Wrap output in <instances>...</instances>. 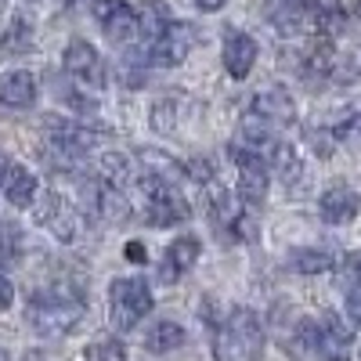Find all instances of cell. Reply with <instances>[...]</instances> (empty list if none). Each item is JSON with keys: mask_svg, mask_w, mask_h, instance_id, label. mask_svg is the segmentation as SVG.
Masks as SVG:
<instances>
[{"mask_svg": "<svg viewBox=\"0 0 361 361\" xmlns=\"http://www.w3.org/2000/svg\"><path fill=\"white\" fill-rule=\"evenodd\" d=\"M87 314V296L80 286H47V289H37L25 304V322L37 336H47V340H58V336H69L73 329L83 322Z\"/></svg>", "mask_w": 361, "mask_h": 361, "instance_id": "obj_1", "label": "cell"}, {"mask_svg": "<svg viewBox=\"0 0 361 361\" xmlns=\"http://www.w3.org/2000/svg\"><path fill=\"white\" fill-rule=\"evenodd\" d=\"M293 119H296V109H293V98H289L286 87L271 83V87L257 90V94L250 98V105H246V112H243V141H246V148L260 152L267 141L282 137V130L293 127Z\"/></svg>", "mask_w": 361, "mask_h": 361, "instance_id": "obj_2", "label": "cell"}, {"mask_svg": "<svg viewBox=\"0 0 361 361\" xmlns=\"http://www.w3.org/2000/svg\"><path fill=\"white\" fill-rule=\"evenodd\" d=\"M214 354H217V361H260L264 325L253 307L235 304L224 314V322L217 325V336H214Z\"/></svg>", "mask_w": 361, "mask_h": 361, "instance_id": "obj_3", "label": "cell"}, {"mask_svg": "<svg viewBox=\"0 0 361 361\" xmlns=\"http://www.w3.org/2000/svg\"><path fill=\"white\" fill-rule=\"evenodd\" d=\"M44 156L51 159V166L58 170H76V163L94 152L102 130L80 123V119H62V116H47L44 119Z\"/></svg>", "mask_w": 361, "mask_h": 361, "instance_id": "obj_4", "label": "cell"}, {"mask_svg": "<svg viewBox=\"0 0 361 361\" xmlns=\"http://www.w3.org/2000/svg\"><path fill=\"white\" fill-rule=\"evenodd\" d=\"M141 192H145V221L152 228H170V224H185L192 217L188 199L177 192V185L166 173L145 170L141 177Z\"/></svg>", "mask_w": 361, "mask_h": 361, "instance_id": "obj_5", "label": "cell"}, {"mask_svg": "<svg viewBox=\"0 0 361 361\" xmlns=\"http://www.w3.org/2000/svg\"><path fill=\"white\" fill-rule=\"evenodd\" d=\"M148 311H152V286L145 279H116L109 286V322L116 333H130Z\"/></svg>", "mask_w": 361, "mask_h": 361, "instance_id": "obj_6", "label": "cell"}, {"mask_svg": "<svg viewBox=\"0 0 361 361\" xmlns=\"http://www.w3.org/2000/svg\"><path fill=\"white\" fill-rule=\"evenodd\" d=\"M228 156L235 159V170H238V199H243V206L246 209L264 206L267 185H271V170H267L264 156L246 145H228Z\"/></svg>", "mask_w": 361, "mask_h": 361, "instance_id": "obj_7", "label": "cell"}, {"mask_svg": "<svg viewBox=\"0 0 361 361\" xmlns=\"http://www.w3.org/2000/svg\"><path fill=\"white\" fill-rule=\"evenodd\" d=\"M195 40H199V33H195V25L192 22H170L163 33L145 47V58H148V66H159V69H173V66H180L185 58L192 54V47H195Z\"/></svg>", "mask_w": 361, "mask_h": 361, "instance_id": "obj_8", "label": "cell"}, {"mask_svg": "<svg viewBox=\"0 0 361 361\" xmlns=\"http://www.w3.org/2000/svg\"><path fill=\"white\" fill-rule=\"evenodd\" d=\"M62 69H66V80H73L76 87H90V90H98L105 87V62H102V54L90 47L87 40H69L66 54H62Z\"/></svg>", "mask_w": 361, "mask_h": 361, "instance_id": "obj_9", "label": "cell"}, {"mask_svg": "<svg viewBox=\"0 0 361 361\" xmlns=\"http://www.w3.org/2000/svg\"><path fill=\"white\" fill-rule=\"evenodd\" d=\"M94 18L112 44L123 47L137 40V11L127 0H94Z\"/></svg>", "mask_w": 361, "mask_h": 361, "instance_id": "obj_10", "label": "cell"}, {"mask_svg": "<svg viewBox=\"0 0 361 361\" xmlns=\"http://www.w3.org/2000/svg\"><path fill=\"white\" fill-rule=\"evenodd\" d=\"M40 224L58 238V243H73L76 238V231H80V209L66 199V195H58V192H51L47 199H44V206H40Z\"/></svg>", "mask_w": 361, "mask_h": 361, "instance_id": "obj_11", "label": "cell"}, {"mask_svg": "<svg viewBox=\"0 0 361 361\" xmlns=\"http://www.w3.org/2000/svg\"><path fill=\"white\" fill-rule=\"evenodd\" d=\"M347 354H350V333L343 329V322L336 314H325L318 322L311 361H347Z\"/></svg>", "mask_w": 361, "mask_h": 361, "instance_id": "obj_12", "label": "cell"}, {"mask_svg": "<svg viewBox=\"0 0 361 361\" xmlns=\"http://www.w3.org/2000/svg\"><path fill=\"white\" fill-rule=\"evenodd\" d=\"M257 66V40L243 29H228L224 33V69L231 80H246Z\"/></svg>", "mask_w": 361, "mask_h": 361, "instance_id": "obj_13", "label": "cell"}, {"mask_svg": "<svg viewBox=\"0 0 361 361\" xmlns=\"http://www.w3.org/2000/svg\"><path fill=\"white\" fill-rule=\"evenodd\" d=\"M318 214H322V221H329V224H350V221L361 214V195H357L350 185H333V188L322 192Z\"/></svg>", "mask_w": 361, "mask_h": 361, "instance_id": "obj_14", "label": "cell"}, {"mask_svg": "<svg viewBox=\"0 0 361 361\" xmlns=\"http://www.w3.org/2000/svg\"><path fill=\"white\" fill-rule=\"evenodd\" d=\"M40 87H37V76L25 73V69H15V73H4L0 76V109H11V112H22L37 102Z\"/></svg>", "mask_w": 361, "mask_h": 361, "instance_id": "obj_15", "label": "cell"}, {"mask_svg": "<svg viewBox=\"0 0 361 361\" xmlns=\"http://www.w3.org/2000/svg\"><path fill=\"white\" fill-rule=\"evenodd\" d=\"M199 260V238L192 235H180L166 246V257H163V267H159V279L163 282H177L185 271H192Z\"/></svg>", "mask_w": 361, "mask_h": 361, "instance_id": "obj_16", "label": "cell"}, {"mask_svg": "<svg viewBox=\"0 0 361 361\" xmlns=\"http://www.w3.org/2000/svg\"><path fill=\"white\" fill-rule=\"evenodd\" d=\"M260 156H264L267 170H275V173H279L282 185H296L300 173H304V166H300V156H296V148H293L289 141H282V137L267 141V145L260 148Z\"/></svg>", "mask_w": 361, "mask_h": 361, "instance_id": "obj_17", "label": "cell"}, {"mask_svg": "<svg viewBox=\"0 0 361 361\" xmlns=\"http://www.w3.org/2000/svg\"><path fill=\"white\" fill-rule=\"evenodd\" d=\"M4 195H8V202L15 206V209H29L37 202V192H40V185H37V173L33 170H25V166H15L11 163V170H8V177H4Z\"/></svg>", "mask_w": 361, "mask_h": 361, "instance_id": "obj_18", "label": "cell"}, {"mask_svg": "<svg viewBox=\"0 0 361 361\" xmlns=\"http://www.w3.org/2000/svg\"><path fill=\"white\" fill-rule=\"evenodd\" d=\"M289 271H296V275H322V271H333L336 267V257L329 250H311V246H300L289 253Z\"/></svg>", "mask_w": 361, "mask_h": 361, "instance_id": "obj_19", "label": "cell"}, {"mask_svg": "<svg viewBox=\"0 0 361 361\" xmlns=\"http://www.w3.org/2000/svg\"><path fill=\"white\" fill-rule=\"evenodd\" d=\"M170 22H173V15L166 8V0H148V4L137 11V37H145L148 44H152Z\"/></svg>", "mask_w": 361, "mask_h": 361, "instance_id": "obj_20", "label": "cell"}, {"mask_svg": "<svg viewBox=\"0 0 361 361\" xmlns=\"http://www.w3.org/2000/svg\"><path fill=\"white\" fill-rule=\"evenodd\" d=\"M185 325H177V322H159L148 329V336H145V350H152V354H170L177 347H185Z\"/></svg>", "mask_w": 361, "mask_h": 361, "instance_id": "obj_21", "label": "cell"}, {"mask_svg": "<svg viewBox=\"0 0 361 361\" xmlns=\"http://www.w3.org/2000/svg\"><path fill=\"white\" fill-rule=\"evenodd\" d=\"M25 51H33V25H29V18L15 15L0 33V54H25Z\"/></svg>", "mask_w": 361, "mask_h": 361, "instance_id": "obj_22", "label": "cell"}, {"mask_svg": "<svg viewBox=\"0 0 361 361\" xmlns=\"http://www.w3.org/2000/svg\"><path fill=\"white\" fill-rule=\"evenodd\" d=\"M185 109H188L185 94H166V98H159L156 109H152V127H156L159 134H173L177 123H180V116H185Z\"/></svg>", "mask_w": 361, "mask_h": 361, "instance_id": "obj_23", "label": "cell"}, {"mask_svg": "<svg viewBox=\"0 0 361 361\" xmlns=\"http://www.w3.org/2000/svg\"><path fill=\"white\" fill-rule=\"evenodd\" d=\"M98 180H105V185H112V188H127L130 159L123 152H102L98 156Z\"/></svg>", "mask_w": 361, "mask_h": 361, "instance_id": "obj_24", "label": "cell"}, {"mask_svg": "<svg viewBox=\"0 0 361 361\" xmlns=\"http://www.w3.org/2000/svg\"><path fill=\"white\" fill-rule=\"evenodd\" d=\"M333 141L336 145H347V148H361V112H350L343 123L333 130Z\"/></svg>", "mask_w": 361, "mask_h": 361, "instance_id": "obj_25", "label": "cell"}, {"mask_svg": "<svg viewBox=\"0 0 361 361\" xmlns=\"http://www.w3.org/2000/svg\"><path fill=\"white\" fill-rule=\"evenodd\" d=\"M340 275H343V286H354L361 282V250H350L340 264Z\"/></svg>", "mask_w": 361, "mask_h": 361, "instance_id": "obj_26", "label": "cell"}, {"mask_svg": "<svg viewBox=\"0 0 361 361\" xmlns=\"http://www.w3.org/2000/svg\"><path fill=\"white\" fill-rule=\"evenodd\" d=\"M347 318L361 329V282L347 286Z\"/></svg>", "mask_w": 361, "mask_h": 361, "instance_id": "obj_27", "label": "cell"}, {"mask_svg": "<svg viewBox=\"0 0 361 361\" xmlns=\"http://www.w3.org/2000/svg\"><path fill=\"white\" fill-rule=\"evenodd\" d=\"M90 357H94V361H127V357H123V347H116V343L94 347V350H90Z\"/></svg>", "mask_w": 361, "mask_h": 361, "instance_id": "obj_28", "label": "cell"}, {"mask_svg": "<svg viewBox=\"0 0 361 361\" xmlns=\"http://www.w3.org/2000/svg\"><path fill=\"white\" fill-rule=\"evenodd\" d=\"M15 304V286H11V279L0 271V311H8Z\"/></svg>", "mask_w": 361, "mask_h": 361, "instance_id": "obj_29", "label": "cell"}, {"mask_svg": "<svg viewBox=\"0 0 361 361\" xmlns=\"http://www.w3.org/2000/svg\"><path fill=\"white\" fill-rule=\"evenodd\" d=\"M127 257H130L134 264H145V260H148V253H145L141 243H127Z\"/></svg>", "mask_w": 361, "mask_h": 361, "instance_id": "obj_30", "label": "cell"}, {"mask_svg": "<svg viewBox=\"0 0 361 361\" xmlns=\"http://www.w3.org/2000/svg\"><path fill=\"white\" fill-rule=\"evenodd\" d=\"M228 4V0H195V8H202V11H221Z\"/></svg>", "mask_w": 361, "mask_h": 361, "instance_id": "obj_31", "label": "cell"}, {"mask_svg": "<svg viewBox=\"0 0 361 361\" xmlns=\"http://www.w3.org/2000/svg\"><path fill=\"white\" fill-rule=\"evenodd\" d=\"M8 170H11V159H8V152H0V185H4Z\"/></svg>", "mask_w": 361, "mask_h": 361, "instance_id": "obj_32", "label": "cell"}, {"mask_svg": "<svg viewBox=\"0 0 361 361\" xmlns=\"http://www.w3.org/2000/svg\"><path fill=\"white\" fill-rule=\"evenodd\" d=\"M0 361H11V354H8V350H0Z\"/></svg>", "mask_w": 361, "mask_h": 361, "instance_id": "obj_33", "label": "cell"}]
</instances>
